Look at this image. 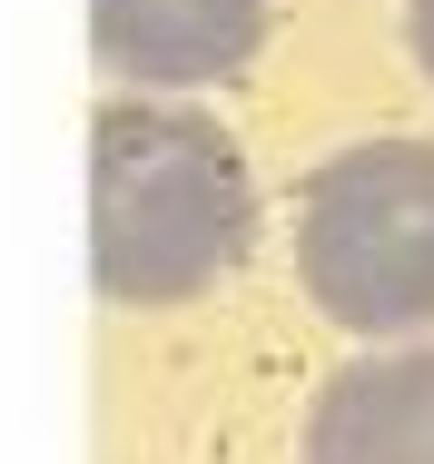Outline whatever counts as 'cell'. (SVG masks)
<instances>
[{
  "label": "cell",
  "instance_id": "obj_1",
  "mask_svg": "<svg viewBox=\"0 0 434 464\" xmlns=\"http://www.w3.org/2000/svg\"><path fill=\"white\" fill-rule=\"evenodd\" d=\"M257 237L247 159L217 119L119 99L89 129V277L119 306H188Z\"/></svg>",
  "mask_w": 434,
  "mask_h": 464
},
{
  "label": "cell",
  "instance_id": "obj_2",
  "mask_svg": "<svg viewBox=\"0 0 434 464\" xmlns=\"http://www.w3.org/2000/svg\"><path fill=\"white\" fill-rule=\"evenodd\" d=\"M296 277L355 336L434 326V139H365L306 179Z\"/></svg>",
  "mask_w": 434,
  "mask_h": 464
},
{
  "label": "cell",
  "instance_id": "obj_3",
  "mask_svg": "<svg viewBox=\"0 0 434 464\" xmlns=\"http://www.w3.org/2000/svg\"><path fill=\"white\" fill-rule=\"evenodd\" d=\"M89 40L139 90H207L257 60L266 0H89Z\"/></svg>",
  "mask_w": 434,
  "mask_h": 464
},
{
  "label": "cell",
  "instance_id": "obj_4",
  "mask_svg": "<svg viewBox=\"0 0 434 464\" xmlns=\"http://www.w3.org/2000/svg\"><path fill=\"white\" fill-rule=\"evenodd\" d=\"M306 464H434V346L355 356L306 415Z\"/></svg>",
  "mask_w": 434,
  "mask_h": 464
},
{
  "label": "cell",
  "instance_id": "obj_5",
  "mask_svg": "<svg viewBox=\"0 0 434 464\" xmlns=\"http://www.w3.org/2000/svg\"><path fill=\"white\" fill-rule=\"evenodd\" d=\"M405 40H415V70L434 80V0H405Z\"/></svg>",
  "mask_w": 434,
  "mask_h": 464
}]
</instances>
